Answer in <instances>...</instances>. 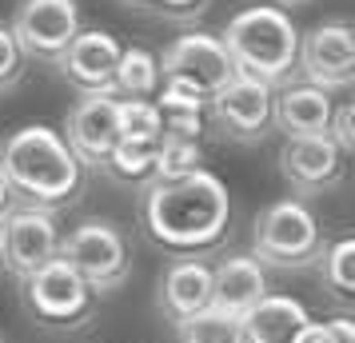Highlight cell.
<instances>
[{
    "label": "cell",
    "mask_w": 355,
    "mask_h": 343,
    "mask_svg": "<svg viewBox=\"0 0 355 343\" xmlns=\"http://www.w3.org/2000/svg\"><path fill=\"white\" fill-rule=\"evenodd\" d=\"M140 224L168 256H208L232 231V200L220 176L196 168L180 180H152L140 188Z\"/></svg>",
    "instance_id": "6da1fadb"
},
{
    "label": "cell",
    "mask_w": 355,
    "mask_h": 343,
    "mask_svg": "<svg viewBox=\"0 0 355 343\" xmlns=\"http://www.w3.org/2000/svg\"><path fill=\"white\" fill-rule=\"evenodd\" d=\"M0 180L24 208L64 212L84 192V164L49 124H24L0 140Z\"/></svg>",
    "instance_id": "7a4b0ae2"
},
{
    "label": "cell",
    "mask_w": 355,
    "mask_h": 343,
    "mask_svg": "<svg viewBox=\"0 0 355 343\" xmlns=\"http://www.w3.org/2000/svg\"><path fill=\"white\" fill-rule=\"evenodd\" d=\"M224 40L232 68L240 76L263 84H284L295 72V56H300V28L291 24L288 8L279 4H248L224 24Z\"/></svg>",
    "instance_id": "3957f363"
},
{
    "label": "cell",
    "mask_w": 355,
    "mask_h": 343,
    "mask_svg": "<svg viewBox=\"0 0 355 343\" xmlns=\"http://www.w3.org/2000/svg\"><path fill=\"white\" fill-rule=\"evenodd\" d=\"M323 252V228L304 200H275L252 224V256L275 272H307Z\"/></svg>",
    "instance_id": "277c9868"
},
{
    "label": "cell",
    "mask_w": 355,
    "mask_h": 343,
    "mask_svg": "<svg viewBox=\"0 0 355 343\" xmlns=\"http://www.w3.org/2000/svg\"><path fill=\"white\" fill-rule=\"evenodd\" d=\"M20 299H24L28 315L44 331H60V335L84 331L96 319V308H100V295L60 256L49 260L44 267H36L33 276L20 279Z\"/></svg>",
    "instance_id": "5b68a950"
},
{
    "label": "cell",
    "mask_w": 355,
    "mask_h": 343,
    "mask_svg": "<svg viewBox=\"0 0 355 343\" xmlns=\"http://www.w3.org/2000/svg\"><path fill=\"white\" fill-rule=\"evenodd\" d=\"M60 260L96 295L124 288L132 276L128 236L112 220H80L68 236H60Z\"/></svg>",
    "instance_id": "8992f818"
},
{
    "label": "cell",
    "mask_w": 355,
    "mask_h": 343,
    "mask_svg": "<svg viewBox=\"0 0 355 343\" xmlns=\"http://www.w3.org/2000/svg\"><path fill=\"white\" fill-rule=\"evenodd\" d=\"M156 60H160V84L188 88V92H196V96H204V100H211L232 76H236L232 56H227L224 40L216 33L176 36Z\"/></svg>",
    "instance_id": "52a82bcc"
},
{
    "label": "cell",
    "mask_w": 355,
    "mask_h": 343,
    "mask_svg": "<svg viewBox=\"0 0 355 343\" xmlns=\"http://www.w3.org/2000/svg\"><path fill=\"white\" fill-rule=\"evenodd\" d=\"M56 256H60L56 212L17 204L0 220V272L24 279L33 276L36 267H44L49 260H56Z\"/></svg>",
    "instance_id": "ba28073f"
},
{
    "label": "cell",
    "mask_w": 355,
    "mask_h": 343,
    "mask_svg": "<svg viewBox=\"0 0 355 343\" xmlns=\"http://www.w3.org/2000/svg\"><path fill=\"white\" fill-rule=\"evenodd\" d=\"M275 160L295 196H327L347 176V152L331 136H288Z\"/></svg>",
    "instance_id": "9c48e42d"
},
{
    "label": "cell",
    "mask_w": 355,
    "mask_h": 343,
    "mask_svg": "<svg viewBox=\"0 0 355 343\" xmlns=\"http://www.w3.org/2000/svg\"><path fill=\"white\" fill-rule=\"evenodd\" d=\"M12 36L20 52L36 64H56L60 52L80 33V8L76 0H24L12 17Z\"/></svg>",
    "instance_id": "30bf717a"
},
{
    "label": "cell",
    "mask_w": 355,
    "mask_h": 343,
    "mask_svg": "<svg viewBox=\"0 0 355 343\" xmlns=\"http://www.w3.org/2000/svg\"><path fill=\"white\" fill-rule=\"evenodd\" d=\"M208 120L232 144H259L272 132V84L236 72L208 100Z\"/></svg>",
    "instance_id": "8fae6325"
},
{
    "label": "cell",
    "mask_w": 355,
    "mask_h": 343,
    "mask_svg": "<svg viewBox=\"0 0 355 343\" xmlns=\"http://www.w3.org/2000/svg\"><path fill=\"white\" fill-rule=\"evenodd\" d=\"M295 72L315 88L339 92L355 80V33L347 20H320L300 36Z\"/></svg>",
    "instance_id": "7c38bea8"
},
{
    "label": "cell",
    "mask_w": 355,
    "mask_h": 343,
    "mask_svg": "<svg viewBox=\"0 0 355 343\" xmlns=\"http://www.w3.org/2000/svg\"><path fill=\"white\" fill-rule=\"evenodd\" d=\"M120 40L104 28H80L76 40L60 52L56 72L76 96H112L116 64H120Z\"/></svg>",
    "instance_id": "4fadbf2b"
},
{
    "label": "cell",
    "mask_w": 355,
    "mask_h": 343,
    "mask_svg": "<svg viewBox=\"0 0 355 343\" xmlns=\"http://www.w3.org/2000/svg\"><path fill=\"white\" fill-rule=\"evenodd\" d=\"M64 144L72 156L88 168H100L104 156L120 140V116H116V96H80L64 116Z\"/></svg>",
    "instance_id": "5bb4252c"
},
{
    "label": "cell",
    "mask_w": 355,
    "mask_h": 343,
    "mask_svg": "<svg viewBox=\"0 0 355 343\" xmlns=\"http://www.w3.org/2000/svg\"><path fill=\"white\" fill-rule=\"evenodd\" d=\"M156 308L172 327L192 319L196 311L211 308V263H204L200 256H176L160 272Z\"/></svg>",
    "instance_id": "9a60e30c"
},
{
    "label": "cell",
    "mask_w": 355,
    "mask_h": 343,
    "mask_svg": "<svg viewBox=\"0 0 355 343\" xmlns=\"http://www.w3.org/2000/svg\"><path fill=\"white\" fill-rule=\"evenodd\" d=\"M331 92L307 80H284L272 88V128L288 136H327L331 124Z\"/></svg>",
    "instance_id": "2e32d148"
},
{
    "label": "cell",
    "mask_w": 355,
    "mask_h": 343,
    "mask_svg": "<svg viewBox=\"0 0 355 343\" xmlns=\"http://www.w3.org/2000/svg\"><path fill=\"white\" fill-rule=\"evenodd\" d=\"M268 288V267L248 252V256H224L220 263H211V308L243 315L248 308H256Z\"/></svg>",
    "instance_id": "e0dca14e"
},
{
    "label": "cell",
    "mask_w": 355,
    "mask_h": 343,
    "mask_svg": "<svg viewBox=\"0 0 355 343\" xmlns=\"http://www.w3.org/2000/svg\"><path fill=\"white\" fill-rule=\"evenodd\" d=\"M243 340L248 343H300L304 327L311 324V315L300 299L291 295H263L256 308H248L240 315Z\"/></svg>",
    "instance_id": "ac0fdd59"
},
{
    "label": "cell",
    "mask_w": 355,
    "mask_h": 343,
    "mask_svg": "<svg viewBox=\"0 0 355 343\" xmlns=\"http://www.w3.org/2000/svg\"><path fill=\"white\" fill-rule=\"evenodd\" d=\"M156 108H160V136L204 140V132H208V100L204 96H196V92H188V88L160 84Z\"/></svg>",
    "instance_id": "d6986e66"
},
{
    "label": "cell",
    "mask_w": 355,
    "mask_h": 343,
    "mask_svg": "<svg viewBox=\"0 0 355 343\" xmlns=\"http://www.w3.org/2000/svg\"><path fill=\"white\" fill-rule=\"evenodd\" d=\"M156 152H160V140H132V136H120L116 148L104 156L100 172L112 176L116 184L124 188H148L156 180Z\"/></svg>",
    "instance_id": "ffe728a7"
},
{
    "label": "cell",
    "mask_w": 355,
    "mask_h": 343,
    "mask_svg": "<svg viewBox=\"0 0 355 343\" xmlns=\"http://www.w3.org/2000/svg\"><path fill=\"white\" fill-rule=\"evenodd\" d=\"M320 279L331 304L339 311H352L355 308V240L352 236H336L331 244L323 240V252H320Z\"/></svg>",
    "instance_id": "44dd1931"
},
{
    "label": "cell",
    "mask_w": 355,
    "mask_h": 343,
    "mask_svg": "<svg viewBox=\"0 0 355 343\" xmlns=\"http://www.w3.org/2000/svg\"><path fill=\"white\" fill-rule=\"evenodd\" d=\"M156 92H160V60H156V52L140 49V44L120 49L112 96H156Z\"/></svg>",
    "instance_id": "7402d4cb"
},
{
    "label": "cell",
    "mask_w": 355,
    "mask_h": 343,
    "mask_svg": "<svg viewBox=\"0 0 355 343\" xmlns=\"http://www.w3.org/2000/svg\"><path fill=\"white\" fill-rule=\"evenodd\" d=\"M176 331H180V343H248L240 315L220 311V308L196 311L192 319H184Z\"/></svg>",
    "instance_id": "603a6c76"
},
{
    "label": "cell",
    "mask_w": 355,
    "mask_h": 343,
    "mask_svg": "<svg viewBox=\"0 0 355 343\" xmlns=\"http://www.w3.org/2000/svg\"><path fill=\"white\" fill-rule=\"evenodd\" d=\"M120 136L132 140H160V108L156 96H116Z\"/></svg>",
    "instance_id": "cb8c5ba5"
},
{
    "label": "cell",
    "mask_w": 355,
    "mask_h": 343,
    "mask_svg": "<svg viewBox=\"0 0 355 343\" xmlns=\"http://www.w3.org/2000/svg\"><path fill=\"white\" fill-rule=\"evenodd\" d=\"M196 168H204V140H176V136H160V152H156V180H180Z\"/></svg>",
    "instance_id": "d4e9b609"
},
{
    "label": "cell",
    "mask_w": 355,
    "mask_h": 343,
    "mask_svg": "<svg viewBox=\"0 0 355 343\" xmlns=\"http://www.w3.org/2000/svg\"><path fill=\"white\" fill-rule=\"evenodd\" d=\"M24 72H28V56L20 52L12 28L0 20V96H4V92H12V88L24 80Z\"/></svg>",
    "instance_id": "484cf974"
},
{
    "label": "cell",
    "mask_w": 355,
    "mask_h": 343,
    "mask_svg": "<svg viewBox=\"0 0 355 343\" xmlns=\"http://www.w3.org/2000/svg\"><path fill=\"white\" fill-rule=\"evenodd\" d=\"M300 343H355V324L347 315H339V319H327V324H311L304 327V335Z\"/></svg>",
    "instance_id": "4316f807"
},
{
    "label": "cell",
    "mask_w": 355,
    "mask_h": 343,
    "mask_svg": "<svg viewBox=\"0 0 355 343\" xmlns=\"http://www.w3.org/2000/svg\"><path fill=\"white\" fill-rule=\"evenodd\" d=\"M136 8H148L156 17H168V20H192L196 12L208 8V0H128Z\"/></svg>",
    "instance_id": "83f0119b"
},
{
    "label": "cell",
    "mask_w": 355,
    "mask_h": 343,
    "mask_svg": "<svg viewBox=\"0 0 355 343\" xmlns=\"http://www.w3.org/2000/svg\"><path fill=\"white\" fill-rule=\"evenodd\" d=\"M352 120H355V108H352V100H343V104H336V108H331V124H327V136H331V140H336L347 156H352V144H355Z\"/></svg>",
    "instance_id": "f1b7e54d"
},
{
    "label": "cell",
    "mask_w": 355,
    "mask_h": 343,
    "mask_svg": "<svg viewBox=\"0 0 355 343\" xmlns=\"http://www.w3.org/2000/svg\"><path fill=\"white\" fill-rule=\"evenodd\" d=\"M12 208H17V200H12V192L4 188V180H0V220H4V216L12 212Z\"/></svg>",
    "instance_id": "f546056e"
},
{
    "label": "cell",
    "mask_w": 355,
    "mask_h": 343,
    "mask_svg": "<svg viewBox=\"0 0 355 343\" xmlns=\"http://www.w3.org/2000/svg\"><path fill=\"white\" fill-rule=\"evenodd\" d=\"M272 4H279V8H300V4H311V0H272Z\"/></svg>",
    "instance_id": "4dcf8cb0"
}]
</instances>
